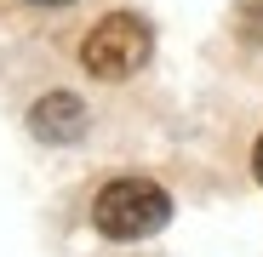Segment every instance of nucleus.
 <instances>
[{"mask_svg":"<svg viewBox=\"0 0 263 257\" xmlns=\"http://www.w3.org/2000/svg\"><path fill=\"white\" fill-rule=\"evenodd\" d=\"M29 132H34L40 143H74V137L86 132V109H80V97H74V92L40 97L34 114H29Z\"/></svg>","mask_w":263,"mask_h":257,"instance_id":"nucleus-3","label":"nucleus"},{"mask_svg":"<svg viewBox=\"0 0 263 257\" xmlns=\"http://www.w3.org/2000/svg\"><path fill=\"white\" fill-rule=\"evenodd\" d=\"M166 218H172V200H166V189L149 183V177H115V183L98 194V206H92V223H98V234H109V240H143V234H155Z\"/></svg>","mask_w":263,"mask_h":257,"instance_id":"nucleus-1","label":"nucleus"},{"mask_svg":"<svg viewBox=\"0 0 263 257\" xmlns=\"http://www.w3.org/2000/svg\"><path fill=\"white\" fill-rule=\"evenodd\" d=\"M34 6H69V0H34Z\"/></svg>","mask_w":263,"mask_h":257,"instance_id":"nucleus-5","label":"nucleus"},{"mask_svg":"<svg viewBox=\"0 0 263 257\" xmlns=\"http://www.w3.org/2000/svg\"><path fill=\"white\" fill-rule=\"evenodd\" d=\"M252 171H257V183H263V137H257V149H252Z\"/></svg>","mask_w":263,"mask_h":257,"instance_id":"nucleus-4","label":"nucleus"},{"mask_svg":"<svg viewBox=\"0 0 263 257\" xmlns=\"http://www.w3.org/2000/svg\"><path fill=\"white\" fill-rule=\"evenodd\" d=\"M155 52V34L138 12H115L103 17L92 34H86V46H80V63L92 69L98 80H126V74H138Z\"/></svg>","mask_w":263,"mask_h":257,"instance_id":"nucleus-2","label":"nucleus"}]
</instances>
